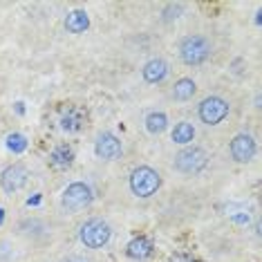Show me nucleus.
Returning a JSON list of instances; mask_svg holds the SVG:
<instances>
[{"label":"nucleus","instance_id":"nucleus-21","mask_svg":"<svg viewBox=\"0 0 262 262\" xmlns=\"http://www.w3.org/2000/svg\"><path fill=\"white\" fill-rule=\"evenodd\" d=\"M61 262H94L92 255H85V253H68Z\"/></svg>","mask_w":262,"mask_h":262},{"label":"nucleus","instance_id":"nucleus-14","mask_svg":"<svg viewBox=\"0 0 262 262\" xmlns=\"http://www.w3.org/2000/svg\"><path fill=\"white\" fill-rule=\"evenodd\" d=\"M195 137H198V128H195L193 121H177L175 128L170 130V141L172 146H190L195 141Z\"/></svg>","mask_w":262,"mask_h":262},{"label":"nucleus","instance_id":"nucleus-10","mask_svg":"<svg viewBox=\"0 0 262 262\" xmlns=\"http://www.w3.org/2000/svg\"><path fill=\"white\" fill-rule=\"evenodd\" d=\"M255 152H258V144L249 133H240L231 139L229 144V155L235 164H249L253 162Z\"/></svg>","mask_w":262,"mask_h":262},{"label":"nucleus","instance_id":"nucleus-15","mask_svg":"<svg viewBox=\"0 0 262 262\" xmlns=\"http://www.w3.org/2000/svg\"><path fill=\"white\" fill-rule=\"evenodd\" d=\"M25 249L11 235H0V262H23Z\"/></svg>","mask_w":262,"mask_h":262},{"label":"nucleus","instance_id":"nucleus-12","mask_svg":"<svg viewBox=\"0 0 262 262\" xmlns=\"http://www.w3.org/2000/svg\"><path fill=\"white\" fill-rule=\"evenodd\" d=\"M85 121H88V112L79 108V105H72V108L63 110L61 119H58V126H61L63 133H79L85 126Z\"/></svg>","mask_w":262,"mask_h":262},{"label":"nucleus","instance_id":"nucleus-11","mask_svg":"<svg viewBox=\"0 0 262 262\" xmlns=\"http://www.w3.org/2000/svg\"><path fill=\"white\" fill-rule=\"evenodd\" d=\"M168 72H170V65L162 56L150 58V61L141 68V76H144V81L150 83V85H155V83H162L166 76H168Z\"/></svg>","mask_w":262,"mask_h":262},{"label":"nucleus","instance_id":"nucleus-6","mask_svg":"<svg viewBox=\"0 0 262 262\" xmlns=\"http://www.w3.org/2000/svg\"><path fill=\"white\" fill-rule=\"evenodd\" d=\"M76 235L85 249H103L112 240V226L103 217H88L85 222L79 224Z\"/></svg>","mask_w":262,"mask_h":262},{"label":"nucleus","instance_id":"nucleus-17","mask_svg":"<svg viewBox=\"0 0 262 262\" xmlns=\"http://www.w3.org/2000/svg\"><path fill=\"white\" fill-rule=\"evenodd\" d=\"M72 162H74V152H72V148L65 146V144L56 146L54 150L50 152V164L54 166V168H58V170L70 168V166H72Z\"/></svg>","mask_w":262,"mask_h":262},{"label":"nucleus","instance_id":"nucleus-18","mask_svg":"<svg viewBox=\"0 0 262 262\" xmlns=\"http://www.w3.org/2000/svg\"><path fill=\"white\" fill-rule=\"evenodd\" d=\"M150 253H152V242L148 237H137V240L128 244V255L133 260H144Z\"/></svg>","mask_w":262,"mask_h":262},{"label":"nucleus","instance_id":"nucleus-8","mask_svg":"<svg viewBox=\"0 0 262 262\" xmlns=\"http://www.w3.org/2000/svg\"><path fill=\"white\" fill-rule=\"evenodd\" d=\"M29 182H32V170L20 162L7 166V168L0 172V190L5 195H9V198L23 193L29 186Z\"/></svg>","mask_w":262,"mask_h":262},{"label":"nucleus","instance_id":"nucleus-7","mask_svg":"<svg viewBox=\"0 0 262 262\" xmlns=\"http://www.w3.org/2000/svg\"><path fill=\"white\" fill-rule=\"evenodd\" d=\"M231 115V101L224 99L222 94H211V97L202 99L198 105V119L206 128H217L224 123Z\"/></svg>","mask_w":262,"mask_h":262},{"label":"nucleus","instance_id":"nucleus-13","mask_svg":"<svg viewBox=\"0 0 262 262\" xmlns=\"http://www.w3.org/2000/svg\"><path fill=\"white\" fill-rule=\"evenodd\" d=\"M198 81L190 79V76H182L170 85V101H177V103H186V101H193V97L198 94Z\"/></svg>","mask_w":262,"mask_h":262},{"label":"nucleus","instance_id":"nucleus-9","mask_svg":"<svg viewBox=\"0 0 262 262\" xmlns=\"http://www.w3.org/2000/svg\"><path fill=\"white\" fill-rule=\"evenodd\" d=\"M94 155L101 162H117L123 155V141L115 133H99L94 139Z\"/></svg>","mask_w":262,"mask_h":262},{"label":"nucleus","instance_id":"nucleus-16","mask_svg":"<svg viewBox=\"0 0 262 262\" xmlns=\"http://www.w3.org/2000/svg\"><path fill=\"white\" fill-rule=\"evenodd\" d=\"M168 115L162 110H152V112H148L146 119H144V128H146V133L148 135H152V137H159V135H164L166 130H168Z\"/></svg>","mask_w":262,"mask_h":262},{"label":"nucleus","instance_id":"nucleus-2","mask_svg":"<svg viewBox=\"0 0 262 262\" xmlns=\"http://www.w3.org/2000/svg\"><path fill=\"white\" fill-rule=\"evenodd\" d=\"M215 54V45L206 34H186L177 43V56L188 68H202Z\"/></svg>","mask_w":262,"mask_h":262},{"label":"nucleus","instance_id":"nucleus-1","mask_svg":"<svg viewBox=\"0 0 262 262\" xmlns=\"http://www.w3.org/2000/svg\"><path fill=\"white\" fill-rule=\"evenodd\" d=\"M11 237L23 249L47 251L61 237V226L50 215H23L11 224Z\"/></svg>","mask_w":262,"mask_h":262},{"label":"nucleus","instance_id":"nucleus-5","mask_svg":"<svg viewBox=\"0 0 262 262\" xmlns=\"http://www.w3.org/2000/svg\"><path fill=\"white\" fill-rule=\"evenodd\" d=\"M94 202V193L92 186L85 182H72L63 188L61 198H58V204H61V211L68 213V215H76V213L90 208V204Z\"/></svg>","mask_w":262,"mask_h":262},{"label":"nucleus","instance_id":"nucleus-4","mask_svg":"<svg viewBox=\"0 0 262 262\" xmlns=\"http://www.w3.org/2000/svg\"><path fill=\"white\" fill-rule=\"evenodd\" d=\"M128 188L137 200H150L162 188V175L152 166H137L128 177Z\"/></svg>","mask_w":262,"mask_h":262},{"label":"nucleus","instance_id":"nucleus-19","mask_svg":"<svg viewBox=\"0 0 262 262\" xmlns=\"http://www.w3.org/2000/svg\"><path fill=\"white\" fill-rule=\"evenodd\" d=\"M65 27H68L70 32L79 34V32H83V29L88 27V16L83 14V11H74V14L70 16L68 20H65Z\"/></svg>","mask_w":262,"mask_h":262},{"label":"nucleus","instance_id":"nucleus-3","mask_svg":"<svg viewBox=\"0 0 262 262\" xmlns=\"http://www.w3.org/2000/svg\"><path fill=\"white\" fill-rule=\"evenodd\" d=\"M208 164H211V152L204 146H198V144L184 146L172 157V168L182 172V175H200L202 170L208 168Z\"/></svg>","mask_w":262,"mask_h":262},{"label":"nucleus","instance_id":"nucleus-20","mask_svg":"<svg viewBox=\"0 0 262 262\" xmlns=\"http://www.w3.org/2000/svg\"><path fill=\"white\" fill-rule=\"evenodd\" d=\"M182 11H184V5H182V3H170V5H166V7H164L162 16H164L166 23H170V20H177V18H180Z\"/></svg>","mask_w":262,"mask_h":262}]
</instances>
